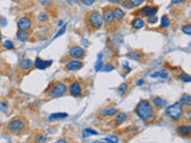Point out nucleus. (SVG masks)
Listing matches in <instances>:
<instances>
[{"label":"nucleus","instance_id":"1","mask_svg":"<svg viewBox=\"0 0 191 143\" xmlns=\"http://www.w3.org/2000/svg\"><path fill=\"white\" fill-rule=\"evenodd\" d=\"M136 116L143 122H151L155 118V107L149 100H141L135 107Z\"/></svg>","mask_w":191,"mask_h":143},{"label":"nucleus","instance_id":"2","mask_svg":"<svg viewBox=\"0 0 191 143\" xmlns=\"http://www.w3.org/2000/svg\"><path fill=\"white\" fill-rule=\"evenodd\" d=\"M166 115L172 121H179L180 118L183 117V115H184V106L180 104V101L172 104L171 106H166Z\"/></svg>","mask_w":191,"mask_h":143},{"label":"nucleus","instance_id":"3","mask_svg":"<svg viewBox=\"0 0 191 143\" xmlns=\"http://www.w3.org/2000/svg\"><path fill=\"white\" fill-rule=\"evenodd\" d=\"M87 23L92 29L98 30L104 26V19L101 12L98 11H91L87 16Z\"/></svg>","mask_w":191,"mask_h":143},{"label":"nucleus","instance_id":"4","mask_svg":"<svg viewBox=\"0 0 191 143\" xmlns=\"http://www.w3.org/2000/svg\"><path fill=\"white\" fill-rule=\"evenodd\" d=\"M28 124L23 118H14L7 123V130L13 134H21L26 129Z\"/></svg>","mask_w":191,"mask_h":143},{"label":"nucleus","instance_id":"5","mask_svg":"<svg viewBox=\"0 0 191 143\" xmlns=\"http://www.w3.org/2000/svg\"><path fill=\"white\" fill-rule=\"evenodd\" d=\"M67 85L62 81H56L52 87L49 88V97L52 98H59L63 96L67 92Z\"/></svg>","mask_w":191,"mask_h":143},{"label":"nucleus","instance_id":"6","mask_svg":"<svg viewBox=\"0 0 191 143\" xmlns=\"http://www.w3.org/2000/svg\"><path fill=\"white\" fill-rule=\"evenodd\" d=\"M85 49L84 48H81V47H79V45H72L71 48H69V50H68V56L71 57V58H82L84 56H85Z\"/></svg>","mask_w":191,"mask_h":143},{"label":"nucleus","instance_id":"7","mask_svg":"<svg viewBox=\"0 0 191 143\" xmlns=\"http://www.w3.org/2000/svg\"><path fill=\"white\" fill-rule=\"evenodd\" d=\"M65 68L68 72H77V70L82 68V62L79 58H71V60L66 61Z\"/></svg>","mask_w":191,"mask_h":143},{"label":"nucleus","instance_id":"8","mask_svg":"<svg viewBox=\"0 0 191 143\" xmlns=\"http://www.w3.org/2000/svg\"><path fill=\"white\" fill-rule=\"evenodd\" d=\"M82 86H81V84L79 82V81H73L71 85H69V87H68V92H69V94L71 96H73V97H80L81 94H82Z\"/></svg>","mask_w":191,"mask_h":143},{"label":"nucleus","instance_id":"9","mask_svg":"<svg viewBox=\"0 0 191 143\" xmlns=\"http://www.w3.org/2000/svg\"><path fill=\"white\" fill-rule=\"evenodd\" d=\"M17 26H18V30H23V31H29L32 26V21L31 18L29 17H22L18 23H17Z\"/></svg>","mask_w":191,"mask_h":143},{"label":"nucleus","instance_id":"10","mask_svg":"<svg viewBox=\"0 0 191 143\" xmlns=\"http://www.w3.org/2000/svg\"><path fill=\"white\" fill-rule=\"evenodd\" d=\"M101 16H103L104 23H106V24H113V23L115 22L113 10V9H110V7L104 9V10H103V13H101Z\"/></svg>","mask_w":191,"mask_h":143},{"label":"nucleus","instance_id":"11","mask_svg":"<svg viewBox=\"0 0 191 143\" xmlns=\"http://www.w3.org/2000/svg\"><path fill=\"white\" fill-rule=\"evenodd\" d=\"M177 134L183 137H190L191 135V125L189 124H181L177 126Z\"/></svg>","mask_w":191,"mask_h":143},{"label":"nucleus","instance_id":"12","mask_svg":"<svg viewBox=\"0 0 191 143\" xmlns=\"http://www.w3.org/2000/svg\"><path fill=\"white\" fill-rule=\"evenodd\" d=\"M52 63H53L52 60H49V61H43L41 57H36V60H35V62H34V67L35 68H37V69L44 70L47 67L52 66Z\"/></svg>","mask_w":191,"mask_h":143},{"label":"nucleus","instance_id":"13","mask_svg":"<svg viewBox=\"0 0 191 143\" xmlns=\"http://www.w3.org/2000/svg\"><path fill=\"white\" fill-rule=\"evenodd\" d=\"M157 12H158L157 6H154V7H152V6H145V7H142V9L140 10V13H141L142 16H146L147 18H148V17L155 16Z\"/></svg>","mask_w":191,"mask_h":143},{"label":"nucleus","instance_id":"14","mask_svg":"<svg viewBox=\"0 0 191 143\" xmlns=\"http://www.w3.org/2000/svg\"><path fill=\"white\" fill-rule=\"evenodd\" d=\"M117 112H118L117 107H113V106H111V107H105V109L101 110L99 115H101V117H113Z\"/></svg>","mask_w":191,"mask_h":143},{"label":"nucleus","instance_id":"15","mask_svg":"<svg viewBox=\"0 0 191 143\" xmlns=\"http://www.w3.org/2000/svg\"><path fill=\"white\" fill-rule=\"evenodd\" d=\"M152 100H153V101H152V104L154 105V107H155V109H164V107H166V106H167L166 100L162 99V98H160V97H154Z\"/></svg>","mask_w":191,"mask_h":143},{"label":"nucleus","instance_id":"16","mask_svg":"<svg viewBox=\"0 0 191 143\" xmlns=\"http://www.w3.org/2000/svg\"><path fill=\"white\" fill-rule=\"evenodd\" d=\"M34 67V61H31L30 58H23L22 61L19 62V68L23 70H28L31 69Z\"/></svg>","mask_w":191,"mask_h":143},{"label":"nucleus","instance_id":"17","mask_svg":"<svg viewBox=\"0 0 191 143\" xmlns=\"http://www.w3.org/2000/svg\"><path fill=\"white\" fill-rule=\"evenodd\" d=\"M127 118H128L127 113H124V112H117L115 115V124L116 125H121V124H123L124 122L127 121Z\"/></svg>","mask_w":191,"mask_h":143},{"label":"nucleus","instance_id":"18","mask_svg":"<svg viewBox=\"0 0 191 143\" xmlns=\"http://www.w3.org/2000/svg\"><path fill=\"white\" fill-rule=\"evenodd\" d=\"M145 24H146V22L142 19V18H134L133 19V22H132V26H133V29H135V30H140V29H142L143 26H145Z\"/></svg>","mask_w":191,"mask_h":143},{"label":"nucleus","instance_id":"19","mask_svg":"<svg viewBox=\"0 0 191 143\" xmlns=\"http://www.w3.org/2000/svg\"><path fill=\"white\" fill-rule=\"evenodd\" d=\"M142 56H143V53L140 50H133V51L128 53V57L132 60H135V61H140L142 58Z\"/></svg>","mask_w":191,"mask_h":143},{"label":"nucleus","instance_id":"20","mask_svg":"<svg viewBox=\"0 0 191 143\" xmlns=\"http://www.w3.org/2000/svg\"><path fill=\"white\" fill-rule=\"evenodd\" d=\"M68 115L67 113H52L49 117H48V121L54 122V121H60V119H65L67 118Z\"/></svg>","mask_w":191,"mask_h":143},{"label":"nucleus","instance_id":"21","mask_svg":"<svg viewBox=\"0 0 191 143\" xmlns=\"http://www.w3.org/2000/svg\"><path fill=\"white\" fill-rule=\"evenodd\" d=\"M113 10V16H115V21L121 22L124 18V11L122 9H120V7H115Z\"/></svg>","mask_w":191,"mask_h":143},{"label":"nucleus","instance_id":"22","mask_svg":"<svg viewBox=\"0 0 191 143\" xmlns=\"http://www.w3.org/2000/svg\"><path fill=\"white\" fill-rule=\"evenodd\" d=\"M180 104L183 105V106H190L191 105V96L190 94H183L181 97H180Z\"/></svg>","mask_w":191,"mask_h":143},{"label":"nucleus","instance_id":"23","mask_svg":"<svg viewBox=\"0 0 191 143\" xmlns=\"http://www.w3.org/2000/svg\"><path fill=\"white\" fill-rule=\"evenodd\" d=\"M29 36H30V33L28 32V31L18 30V32H17V38H18L21 42H26V41L29 40Z\"/></svg>","mask_w":191,"mask_h":143},{"label":"nucleus","instance_id":"24","mask_svg":"<svg viewBox=\"0 0 191 143\" xmlns=\"http://www.w3.org/2000/svg\"><path fill=\"white\" fill-rule=\"evenodd\" d=\"M128 88H129V85H128L127 82H122V84L118 86V88H117L118 94H120V96H123V94H125V93H127V91H128Z\"/></svg>","mask_w":191,"mask_h":143},{"label":"nucleus","instance_id":"25","mask_svg":"<svg viewBox=\"0 0 191 143\" xmlns=\"http://www.w3.org/2000/svg\"><path fill=\"white\" fill-rule=\"evenodd\" d=\"M171 25V21H170L169 16H162L161 17V28L166 29Z\"/></svg>","mask_w":191,"mask_h":143},{"label":"nucleus","instance_id":"26","mask_svg":"<svg viewBox=\"0 0 191 143\" xmlns=\"http://www.w3.org/2000/svg\"><path fill=\"white\" fill-rule=\"evenodd\" d=\"M151 77H162V79H167V77H169V74H167L165 70H159V72H157V73L151 74Z\"/></svg>","mask_w":191,"mask_h":143},{"label":"nucleus","instance_id":"27","mask_svg":"<svg viewBox=\"0 0 191 143\" xmlns=\"http://www.w3.org/2000/svg\"><path fill=\"white\" fill-rule=\"evenodd\" d=\"M48 19H49V16H48L47 12H42V13H40V14L37 16V21L41 23L48 22Z\"/></svg>","mask_w":191,"mask_h":143},{"label":"nucleus","instance_id":"28","mask_svg":"<svg viewBox=\"0 0 191 143\" xmlns=\"http://www.w3.org/2000/svg\"><path fill=\"white\" fill-rule=\"evenodd\" d=\"M35 142H40V143H44L48 141V137L45 136V135H42V134H40V135H36L35 136Z\"/></svg>","mask_w":191,"mask_h":143},{"label":"nucleus","instance_id":"29","mask_svg":"<svg viewBox=\"0 0 191 143\" xmlns=\"http://www.w3.org/2000/svg\"><path fill=\"white\" fill-rule=\"evenodd\" d=\"M90 135H98V132L96 131V130H93V129H90V128H87V129H84V131H82V136L84 137H89Z\"/></svg>","mask_w":191,"mask_h":143},{"label":"nucleus","instance_id":"30","mask_svg":"<svg viewBox=\"0 0 191 143\" xmlns=\"http://www.w3.org/2000/svg\"><path fill=\"white\" fill-rule=\"evenodd\" d=\"M115 69V66L113 65H111V63H103V66H101V72H111V70H113Z\"/></svg>","mask_w":191,"mask_h":143},{"label":"nucleus","instance_id":"31","mask_svg":"<svg viewBox=\"0 0 191 143\" xmlns=\"http://www.w3.org/2000/svg\"><path fill=\"white\" fill-rule=\"evenodd\" d=\"M9 110H10L9 104H7L6 101H0V111H1V112H4V113H7Z\"/></svg>","mask_w":191,"mask_h":143},{"label":"nucleus","instance_id":"32","mask_svg":"<svg viewBox=\"0 0 191 143\" xmlns=\"http://www.w3.org/2000/svg\"><path fill=\"white\" fill-rule=\"evenodd\" d=\"M2 48L7 49V50H12V49H14V43L12 41H5L2 43Z\"/></svg>","mask_w":191,"mask_h":143},{"label":"nucleus","instance_id":"33","mask_svg":"<svg viewBox=\"0 0 191 143\" xmlns=\"http://www.w3.org/2000/svg\"><path fill=\"white\" fill-rule=\"evenodd\" d=\"M101 57H103V54H98V60H97V63H96V70L98 72V70H101V66H103V61H101Z\"/></svg>","mask_w":191,"mask_h":143},{"label":"nucleus","instance_id":"34","mask_svg":"<svg viewBox=\"0 0 191 143\" xmlns=\"http://www.w3.org/2000/svg\"><path fill=\"white\" fill-rule=\"evenodd\" d=\"M181 31L185 35H191V24H185L181 26Z\"/></svg>","mask_w":191,"mask_h":143},{"label":"nucleus","instance_id":"35","mask_svg":"<svg viewBox=\"0 0 191 143\" xmlns=\"http://www.w3.org/2000/svg\"><path fill=\"white\" fill-rule=\"evenodd\" d=\"M179 79L181 80V81H183V82H191V77H190V75H188V74H185V73L180 74Z\"/></svg>","mask_w":191,"mask_h":143},{"label":"nucleus","instance_id":"36","mask_svg":"<svg viewBox=\"0 0 191 143\" xmlns=\"http://www.w3.org/2000/svg\"><path fill=\"white\" fill-rule=\"evenodd\" d=\"M118 141H120V140H118L117 136H109V137H106V138L104 140V142H110V143H115V142L117 143Z\"/></svg>","mask_w":191,"mask_h":143},{"label":"nucleus","instance_id":"37","mask_svg":"<svg viewBox=\"0 0 191 143\" xmlns=\"http://www.w3.org/2000/svg\"><path fill=\"white\" fill-rule=\"evenodd\" d=\"M122 6H123L124 9H128V10H132V9H134V6L132 5V2H130V1H125V0H123V1H122Z\"/></svg>","mask_w":191,"mask_h":143},{"label":"nucleus","instance_id":"38","mask_svg":"<svg viewBox=\"0 0 191 143\" xmlns=\"http://www.w3.org/2000/svg\"><path fill=\"white\" fill-rule=\"evenodd\" d=\"M129 1L132 2V5H133L134 7H139V6H141V5L143 4L145 0H129Z\"/></svg>","mask_w":191,"mask_h":143},{"label":"nucleus","instance_id":"39","mask_svg":"<svg viewBox=\"0 0 191 143\" xmlns=\"http://www.w3.org/2000/svg\"><path fill=\"white\" fill-rule=\"evenodd\" d=\"M37 1H38L40 5H42V6H44V7L49 6V5L53 2V0H37Z\"/></svg>","mask_w":191,"mask_h":143},{"label":"nucleus","instance_id":"40","mask_svg":"<svg viewBox=\"0 0 191 143\" xmlns=\"http://www.w3.org/2000/svg\"><path fill=\"white\" fill-rule=\"evenodd\" d=\"M158 21V18L155 17V16H153V17H148V24H151V25H153V24H155Z\"/></svg>","mask_w":191,"mask_h":143},{"label":"nucleus","instance_id":"41","mask_svg":"<svg viewBox=\"0 0 191 143\" xmlns=\"http://www.w3.org/2000/svg\"><path fill=\"white\" fill-rule=\"evenodd\" d=\"M94 1H96V0H81L82 5H85V6H91V5H93Z\"/></svg>","mask_w":191,"mask_h":143},{"label":"nucleus","instance_id":"42","mask_svg":"<svg viewBox=\"0 0 191 143\" xmlns=\"http://www.w3.org/2000/svg\"><path fill=\"white\" fill-rule=\"evenodd\" d=\"M65 31H66V26H62V28H61V30H60V31L57 32L56 36H55V38H57V37H60L61 35H63V33H65Z\"/></svg>","mask_w":191,"mask_h":143},{"label":"nucleus","instance_id":"43","mask_svg":"<svg viewBox=\"0 0 191 143\" xmlns=\"http://www.w3.org/2000/svg\"><path fill=\"white\" fill-rule=\"evenodd\" d=\"M0 24H1V26H6V24H7V21L4 18V17H0Z\"/></svg>","mask_w":191,"mask_h":143},{"label":"nucleus","instance_id":"44","mask_svg":"<svg viewBox=\"0 0 191 143\" xmlns=\"http://www.w3.org/2000/svg\"><path fill=\"white\" fill-rule=\"evenodd\" d=\"M186 0H171V2L172 4H183V2H185Z\"/></svg>","mask_w":191,"mask_h":143},{"label":"nucleus","instance_id":"45","mask_svg":"<svg viewBox=\"0 0 191 143\" xmlns=\"http://www.w3.org/2000/svg\"><path fill=\"white\" fill-rule=\"evenodd\" d=\"M109 2H111V4H120V2H122L123 0H108Z\"/></svg>","mask_w":191,"mask_h":143},{"label":"nucleus","instance_id":"46","mask_svg":"<svg viewBox=\"0 0 191 143\" xmlns=\"http://www.w3.org/2000/svg\"><path fill=\"white\" fill-rule=\"evenodd\" d=\"M143 82H145V81H143L142 79H140V80L136 81V86H141V85H143Z\"/></svg>","mask_w":191,"mask_h":143},{"label":"nucleus","instance_id":"47","mask_svg":"<svg viewBox=\"0 0 191 143\" xmlns=\"http://www.w3.org/2000/svg\"><path fill=\"white\" fill-rule=\"evenodd\" d=\"M81 43L84 47H89V41L87 40H81Z\"/></svg>","mask_w":191,"mask_h":143},{"label":"nucleus","instance_id":"48","mask_svg":"<svg viewBox=\"0 0 191 143\" xmlns=\"http://www.w3.org/2000/svg\"><path fill=\"white\" fill-rule=\"evenodd\" d=\"M57 142L59 143H66L67 141H66V140H57Z\"/></svg>","mask_w":191,"mask_h":143},{"label":"nucleus","instance_id":"49","mask_svg":"<svg viewBox=\"0 0 191 143\" xmlns=\"http://www.w3.org/2000/svg\"><path fill=\"white\" fill-rule=\"evenodd\" d=\"M0 42H1V31H0Z\"/></svg>","mask_w":191,"mask_h":143}]
</instances>
